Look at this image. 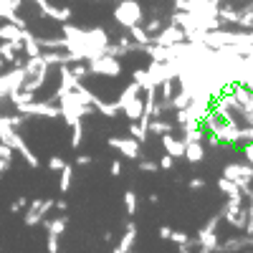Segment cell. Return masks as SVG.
Wrapping results in <instances>:
<instances>
[{
  "label": "cell",
  "mask_w": 253,
  "mask_h": 253,
  "mask_svg": "<svg viewBox=\"0 0 253 253\" xmlns=\"http://www.w3.org/2000/svg\"><path fill=\"white\" fill-rule=\"evenodd\" d=\"M61 99V119L66 122L69 126L71 124H76V122H81L84 117H89V114H94L96 109H94V104H86V101H81V96L71 89V91H66V94H61L58 96Z\"/></svg>",
  "instance_id": "obj_1"
},
{
  "label": "cell",
  "mask_w": 253,
  "mask_h": 253,
  "mask_svg": "<svg viewBox=\"0 0 253 253\" xmlns=\"http://www.w3.org/2000/svg\"><path fill=\"white\" fill-rule=\"evenodd\" d=\"M0 142H5V144H10L15 152H20V157H23L26 162H28V167H41V160L31 152V147L26 144V139L20 137L18 132H15V126L8 122V117H0Z\"/></svg>",
  "instance_id": "obj_2"
},
{
  "label": "cell",
  "mask_w": 253,
  "mask_h": 253,
  "mask_svg": "<svg viewBox=\"0 0 253 253\" xmlns=\"http://www.w3.org/2000/svg\"><path fill=\"white\" fill-rule=\"evenodd\" d=\"M114 20L122 28H132V26L144 20V10L137 0H119L117 8H114Z\"/></svg>",
  "instance_id": "obj_3"
},
{
  "label": "cell",
  "mask_w": 253,
  "mask_h": 253,
  "mask_svg": "<svg viewBox=\"0 0 253 253\" xmlns=\"http://www.w3.org/2000/svg\"><path fill=\"white\" fill-rule=\"evenodd\" d=\"M86 63H89V74H96V76H112L114 79L122 74V61L117 56H109V53H101Z\"/></svg>",
  "instance_id": "obj_4"
},
{
  "label": "cell",
  "mask_w": 253,
  "mask_h": 253,
  "mask_svg": "<svg viewBox=\"0 0 253 253\" xmlns=\"http://www.w3.org/2000/svg\"><path fill=\"white\" fill-rule=\"evenodd\" d=\"M223 218H220V213L218 215H213L208 223H205V228H200V233H198V248L203 251V253H215L218 251V223H220Z\"/></svg>",
  "instance_id": "obj_5"
},
{
  "label": "cell",
  "mask_w": 253,
  "mask_h": 253,
  "mask_svg": "<svg viewBox=\"0 0 253 253\" xmlns=\"http://www.w3.org/2000/svg\"><path fill=\"white\" fill-rule=\"evenodd\" d=\"M223 177L233 180L241 187L243 185H251L253 182V165H248V162H228L223 167Z\"/></svg>",
  "instance_id": "obj_6"
},
{
  "label": "cell",
  "mask_w": 253,
  "mask_h": 253,
  "mask_svg": "<svg viewBox=\"0 0 253 253\" xmlns=\"http://www.w3.org/2000/svg\"><path fill=\"white\" fill-rule=\"evenodd\" d=\"M23 117H48V119H58L61 117V109L56 107L53 101H28V104H23V107L18 109Z\"/></svg>",
  "instance_id": "obj_7"
},
{
  "label": "cell",
  "mask_w": 253,
  "mask_h": 253,
  "mask_svg": "<svg viewBox=\"0 0 253 253\" xmlns=\"http://www.w3.org/2000/svg\"><path fill=\"white\" fill-rule=\"evenodd\" d=\"M53 208V200H28V208H26V215H23V225L33 228L38 225L41 220H43L48 215V210Z\"/></svg>",
  "instance_id": "obj_8"
},
{
  "label": "cell",
  "mask_w": 253,
  "mask_h": 253,
  "mask_svg": "<svg viewBox=\"0 0 253 253\" xmlns=\"http://www.w3.org/2000/svg\"><path fill=\"white\" fill-rule=\"evenodd\" d=\"M107 144L112 150H117L122 157H129V160H137L139 157V142L129 134V137H109Z\"/></svg>",
  "instance_id": "obj_9"
},
{
  "label": "cell",
  "mask_w": 253,
  "mask_h": 253,
  "mask_svg": "<svg viewBox=\"0 0 253 253\" xmlns=\"http://www.w3.org/2000/svg\"><path fill=\"white\" fill-rule=\"evenodd\" d=\"M185 38H187V36H185V31L170 23V26L160 28V31L152 36L150 43H157V46H175V43H180V41H185Z\"/></svg>",
  "instance_id": "obj_10"
},
{
  "label": "cell",
  "mask_w": 253,
  "mask_h": 253,
  "mask_svg": "<svg viewBox=\"0 0 253 253\" xmlns=\"http://www.w3.org/2000/svg\"><path fill=\"white\" fill-rule=\"evenodd\" d=\"M33 3L41 8V13H43L46 18L51 20H58V23H66V20H71V8H56L51 0H33Z\"/></svg>",
  "instance_id": "obj_11"
},
{
  "label": "cell",
  "mask_w": 253,
  "mask_h": 253,
  "mask_svg": "<svg viewBox=\"0 0 253 253\" xmlns=\"http://www.w3.org/2000/svg\"><path fill=\"white\" fill-rule=\"evenodd\" d=\"M134 243H137V223H126L124 225V236L114 246V253H129L134 248Z\"/></svg>",
  "instance_id": "obj_12"
},
{
  "label": "cell",
  "mask_w": 253,
  "mask_h": 253,
  "mask_svg": "<svg viewBox=\"0 0 253 253\" xmlns=\"http://www.w3.org/2000/svg\"><path fill=\"white\" fill-rule=\"evenodd\" d=\"M160 139H162V147H165V152H167V155H172L175 160H180V157L185 155V139H177V137H175L172 132L162 134Z\"/></svg>",
  "instance_id": "obj_13"
},
{
  "label": "cell",
  "mask_w": 253,
  "mask_h": 253,
  "mask_svg": "<svg viewBox=\"0 0 253 253\" xmlns=\"http://www.w3.org/2000/svg\"><path fill=\"white\" fill-rule=\"evenodd\" d=\"M218 190L223 195H228V203H243V193H241V185H236L233 180H228V177H220L218 180Z\"/></svg>",
  "instance_id": "obj_14"
},
{
  "label": "cell",
  "mask_w": 253,
  "mask_h": 253,
  "mask_svg": "<svg viewBox=\"0 0 253 253\" xmlns=\"http://www.w3.org/2000/svg\"><path fill=\"white\" fill-rule=\"evenodd\" d=\"M142 112H144V96H142V94L132 96V99L122 107V114L129 119V122H137V119L142 117Z\"/></svg>",
  "instance_id": "obj_15"
},
{
  "label": "cell",
  "mask_w": 253,
  "mask_h": 253,
  "mask_svg": "<svg viewBox=\"0 0 253 253\" xmlns=\"http://www.w3.org/2000/svg\"><path fill=\"white\" fill-rule=\"evenodd\" d=\"M190 165H200L205 160V144L203 142H185V155H182Z\"/></svg>",
  "instance_id": "obj_16"
},
{
  "label": "cell",
  "mask_w": 253,
  "mask_h": 253,
  "mask_svg": "<svg viewBox=\"0 0 253 253\" xmlns=\"http://www.w3.org/2000/svg\"><path fill=\"white\" fill-rule=\"evenodd\" d=\"M23 33H26V28H18L15 23H10V20H5L3 26H0V41H23Z\"/></svg>",
  "instance_id": "obj_17"
},
{
  "label": "cell",
  "mask_w": 253,
  "mask_h": 253,
  "mask_svg": "<svg viewBox=\"0 0 253 253\" xmlns=\"http://www.w3.org/2000/svg\"><path fill=\"white\" fill-rule=\"evenodd\" d=\"M147 132L155 134V137H162V134H167V132H175V124L165 122L162 117H152L150 124H147Z\"/></svg>",
  "instance_id": "obj_18"
},
{
  "label": "cell",
  "mask_w": 253,
  "mask_h": 253,
  "mask_svg": "<svg viewBox=\"0 0 253 253\" xmlns=\"http://www.w3.org/2000/svg\"><path fill=\"white\" fill-rule=\"evenodd\" d=\"M41 223H43V228L48 230V233H53V236H63V233H66V225H69V218L66 215H61V218H53V220H41Z\"/></svg>",
  "instance_id": "obj_19"
},
{
  "label": "cell",
  "mask_w": 253,
  "mask_h": 253,
  "mask_svg": "<svg viewBox=\"0 0 253 253\" xmlns=\"http://www.w3.org/2000/svg\"><path fill=\"white\" fill-rule=\"evenodd\" d=\"M8 99L13 101V107H15V112L23 107V104H28V101H33L36 99V94L33 91H26V89H13L10 94H8Z\"/></svg>",
  "instance_id": "obj_20"
},
{
  "label": "cell",
  "mask_w": 253,
  "mask_h": 253,
  "mask_svg": "<svg viewBox=\"0 0 253 253\" xmlns=\"http://www.w3.org/2000/svg\"><path fill=\"white\" fill-rule=\"evenodd\" d=\"M137 94H142V89H139V84H137V81H132V84H126V86L122 89V94H119V99L114 101L117 107H119V112H122V107H124V104L129 101L132 96H137Z\"/></svg>",
  "instance_id": "obj_21"
},
{
  "label": "cell",
  "mask_w": 253,
  "mask_h": 253,
  "mask_svg": "<svg viewBox=\"0 0 253 253\" xmlns=\"http://www.w3.org/2000/svg\"><path fill=\"white\" fill-rule=\"evenodd\" d=\"M126 31H129V38L134 41L137 46H147V43L152 41V36L144 31V26H142V23H137V26H132V28H126Z\"/></svg>",
  "instance_id": "obj_22"
},
{
  "label": "cell",
  "mask_w": 253,
  "mask_h": 253,
  "mask_svg": "<svg viewBox=\"0 0 253 253\" xmlns=\"http://www.w3.org/2000/svg\"><path fill=\"white\" fill-rule=\"evenodd\" d=\"M23 53H26V56H38V53H41L38 36H33L28 28H26V33H23Z\"/></svg>",
  "instance_id": "obj_23"
},
{
  "label": "cell",
  "mask_w": 253,
  "mask_h": 253,
  "mask_svg": "<svg viewBox=\"0 0 253 253\" xmlns=\"http://www.w3.org/2000/svg\"><path fill=\"white\" fill-rule=\"evenodd\" d=\"M71 182H74V165H63V170H61V180H58V190L61 193H69L71 190Z\"/></svg>",
  "instance_id": "obj_24"
},
{
  "label": "cell",
  "mask_w": 253,
  "mask_h": 253,
  "mask_svg": "<svg viewBox=\"0 0 253 253\" xmlns=\"http://www.w3.org/2000/svg\"><path fill=\"white\" fill-rule=\"evenodd\" d=\"M94 109H96L99 114H104L107 119H114V117L119 114V107H117L114 101L109 104V101H101V99H96V101H94Z\"/></svg>",
  "instance_id": "obj_25"
},
{
  "label": "cell",
  "mask_w": 253,
  "mask_h": 253,
  "mask_svg": "<svg viewBox=\"0 0 253 253\" xmlns=\"http://www.w3.org/2000/svg\"><path fill=\"white\" fill-rule=\"evenodd\" d=\"M132 79L139 84V89L144 91V89H152V86H157V84L152 81V76H150V71H147V69H137L134 74H132Z\"/></svg>",
  "instance_id": "obj_26"
},
{
  "label": "cell",
  "mask_w": 253,
  "mask_h": 253,
  "mask_svg": "<svg viewBox=\"0 0 253 253\" xmlns=\"http://www.w3.org/2000/svg\"><path fill=\"white\" fill-rule=\"evenodd\" d=\"M190 101H193V96H190V91H185V89H182L180 94H172V99H170V107H172V109H185Z\"/></svg>",
  "instance_id": "obj_27"
},
{
  "label": "cell",
  "mask_w": 253,
  "mask_h": 253,
  "mask_svg": "<svg viewBox=\"0 0 253 253\" xmlns=\"http://www.w3.org/2000/svg\"><path fill=\"white\" fill-rule=\"evenodd\" d=\"M137 193H134V190H126V193H124V210H126V215H134L137 213Z\"/></svg>",
  "instance_id": "obj_28"
},
{
  "label": "cell",
  "mask_w": 253,
  "mask_h": 253,
  "mask_svg": "<svg viewBox=\"0 0 253 253\" xmlns=\"http://www.w3.org/2000/svg\"><path fill=\"white\" fill-rule=\"evenodd\" d=\"M129 134H132L139 144H144V142H147V137H150V132H147L139 122H132V124H129Z\"/></svg>",
  "instance_id": "obj_29"
},
{
  "label": "cell",
  "mask_w": 253,
  "mask_h": 253,
  "mask_svg": "<svg viewBox=\"0 0 253 253\" xmlns=\"http://www.w3.org/2000/svg\"><path fill=\"white\" fill-rule=\"evenodd\" d=\"M81 142H84V126H81V122H76V124H71V147L79 150Z\"/></svg>",
  "instance_id": "obj_30"
},
{
  "label": "cell",
  "mask_w": 253,
  "mask_h": 253,
  "mask_svg": "<svg viewBox=\"0 0 253 253\" xmlns=\"http://www.w3.org/2000/svg\"><path fill=\"white\" fill-rule=\"evenodd\" d=\"M71 69V74L81 81L84 76H89V63H81V61H74V66H69Z\"/></svg>",
  "instance_id": "obj_31"
},
{
  "label": "cell",
  "mask_w": 253,
  "mask_h": 253,
  "mask_svg": "<svg viewBox=\"0 0 253 253\" xmlns=\"http://www.w3.org/2000/svg\"><path fill=\"white\" fill-rule=\"evenodd\" d=\"M160 28H162V20H160L157 15H155V18H150V20H144V31L150 33V36H155Z\"/></svg>",
  "instance_id": "obj_32"
},
{
  "label": "cell",
  "mask_w": 253,
  "mask_h": 253,
  "mask_svg": "<svg viewBox=\"0 0 253 253\" xmlns=\"http://www.w3.org/2000/svg\"><path fill=\"white\" fill-rule=\"evenodd\" d=\"M139 170H142V172H157L160 165H157L155 160H139Z\"/></svg>",
  "instance_id": "obj_33"
},
{
  "label": "cell",
  "mask_w": 253,
  "mask_h": 253,
  "mask_svg": "<svg viewBox=\"0 0 253 253\" xmlns=\"http://www.w3.org/2000/svg\"><path fill=\"white\" fill-rule=\"evenodd\" d=\"M26 208H28V200H26L23 195H20L18 200H13V203H10V213H23Z\"/></svg>",
  "instance_id": "obj_34"
},
{
  "label": "cell",
  "mask_w": 253,
  "mask_h": 253,
  "mask_svg": "<svg viewBox=\"0 0 253 253\" xmlns=\"http://www.w3.org/2000/svg\"><path fill=\"white\" fill-rule=\"evenodd\" d=\"M157 165H160V170H172V167H175V157L165 152V155H162V160H160Z\"/></svg>",
  "instance_id": "obj_35"
},
{
  "label": "cell",
  "mask_w": 253,
  "mask_h": 253,
  "mask_svg": "<svg viewBox=\"0 0 253 253\" xmlns=\"http://www.w3.org/2000/svg\"><path fill=\"white\" fill-rule=\"evenodd\" d=\"M13 155H15L13 147L5 144V142H0V160H13Z\"/></svg>",
  "instance_id": "obj_36"
},
{
  "label": "cell",
  "mask_w": 253,
  "mask_h": 253,
  "mask_svg": "<svg viewBox=\"0 0 253 253\" xmlns=\"http://www.w3.org/2000/svg\"><path fill=\"white\" fill-rule=\"evenodd\" d=\"M170 241L177 243V246H182V243L190 241V236H187V233H180V230H172V233H170Z\"/></svg>",
  "instance_id": "obj_37"
},
{
  "label": "cell",
  "mask_w": 253,
  "mask_h": 253,
  "mask_svg": "<svg viewBox=\"0 0 253 253\" xmlns=\"http://www.w3.org/2000/svg\"><path fill=\"white\" fill-rule=\"evenodd\" d=\"M63 165H66V162H63L61 157H51V160H48V170H51V172H61Z\"/></svg>",
  "instance_id": "obj_38"
},
{
  "label": "cell",
  "mask_w": 253,
  "mask_h": 253,
  "mask_svg": "<svg viewBox=\"0 0 253 253\" xmlns=\"http://www.w3.org/2000/svg\"><path fill=\"white\" fill-rule=\"evenodd\" d=\"M46 248L51 251V253H58V236H53V233H48V241H46Z\"/></svg>",
  "instance_id": "obj_39"
},
{
  "label": "cell",
  "mask_w": 253,
  "mask_h": 253,
  "mask_svg": "<svg viewBox=\"0 0 253 253\" xmlns=\"http://www.w3.org/2000/svg\"><path fill=\"white\" fill-rule=\"evenodd\" d=\"M243 160H246L248 165H253V142H246V144H243Z\"/></svg>",
  "instance_id": "obj_40"
},
{
  "label": "cell",
  "mask_w": 253,
  "mask_h": 253,
  "mask_svg": "<svg viewBox=\"0 0 253 253\" xmlns=\"http://www.w3.org/2000/svg\"><path fill=\"white\" fill-rule=\"evenodd\" d=\"M109 172H112L114 177H119V175L124 172V165H122V160H114V162L109 165Z\"/></svg>",
  "instance_id": "obj_41"
},
{
  "label": "cell",
  "mask_w": 253,
  "mask_h": 253,
  "mask_svg": "<svg viewBox=\"0 0 253 253\" xmlns=\"http://www.w3.org/2000/svg\"><path fill=\"white\" fill-rule=\"evenodd\" d=\"M175 10H190L193 13V0H175Z\"/></svg>",
  "instance_id": "obj_42"
},
{
  "label": "cell",
  "mask_w": 253,
  "mask_h": 253,
  "mask_svg": "<svg viewBox=\"0 0 253 253\" xmlns=\"http://www.w3.org/2000/svg\"><path fill=\"white\" fill-rule=\"evenodd\" d=\"M187 187L190 190H205V180L203 177H193V180L187 182Z\"/></svg>",
  "instance_id": "obj_43"
},
{
  "label": "cell",
  "mask_w": 253,
  "mask_h": 253,
  "mask_svg": "<svg viewBox=\"0 0 253 253\" xmlns=\"http://www.w3.org/2000/svg\"><path fill=\"white\" fill-rule=\"evenodd\" d=\"M170 233H172V228H170V225H162V228L157 230V236H160L162 241H170Z\"/></svg>",
  "instance_id": "obj_44"
},
{
  "label": "cell",
  "mask_w": 253,
  "mask_h": 253,
  "mask_svg": "<svg viewBox=\"0 0 253 253\" xmlns=\"http://www.w3.org/2000/svg\"><path fill=\"white\" fill-rule=\"evenodd\" d=\"M86 165H91V157L89 155H79L76 157V167H86Z\"/></svg>",
  "instance_id": "obj_45"
},
{
  "label": "cell",
  "mask_w": 253,
  "mask_h": 253,
  "mask_svg": "<svg viewBox=\"0 0 253 253\" xmlns=\"http://www.w3.org/2000/svg\"><path fill=\"white\" fill-rule=\"evenodd\" d=\"M10 165H13V160H0V177L10 170Z\"/></svg>",
  "instance_id": "obj_46"
},
{
  "label": "cell",
  "mask_w": 253,
  "mask_h": 253,
  "mask_svg": "<svg viewBox=\"0 0 253 253\" xmlns=\"http://www.w3.org/2000/svg\"><path fill=\"white\" fill-rule=\"evenodd\" d=\"M53 208L58 210V213H66V208H69V203H66V200H53Z\"/></svg>",
  "instance_id": "obj_47"
},
{
  "label": "cell",
  "mask_w": 253,
  "mask_h": 253,
  "mask_svg": "<svg viewBox=\"0 0 253 253\" xmlns=\"http://www.w3.org/2000/svg\"><path fill=\"white\" fill-rule=\"evenodd\" d=\"M5 3H10L13 10H20V8H23V0H5Z\"/></svg>",
  "instance_id": "obj_48"
},
{
  "label": "cell",
  "mask_w": 253,
  "mask_h": 253,
  "mask_svg": "<svg viewBox=\"0 0 253 253\" xmlns=\"http://www.w3.org/2000/svg\"><path fill=\"white\" fill-rule=\"evenodd\" d=\"M243 230H246L248 236H253V218H248V223H246V228H243Z\"/></svg>",
  "instance_id": "obj_49"
},
{
  "label": "cell",
  "mask_w": 253,
  "mask_h": 253,
  "mask_svg": "<svg viewBox=\"0 0 253 253\" xmlns=\"http://www.w3.org/2000/svg\"><path fill=\"white\" fill-rule=\"evenodd\" d=\"M150 203H152V205H157V203H160V195H157V193H152V195H150Z\"/></svg>",
  "instance_id": "obj_50"
},
{
  "label": "cell",
  "mask_w": 253,
  "mask_h": 253,
  "mask_svg": "<svg viewBox=\"0 0 253 253\" xmlns=\"http://www.w3.org/2000/svg\"><path fill=\"white\" fill-rule=\"evenodd\" d=\"M3 69H5V61H3V58H0V71H3Z\"/></svg>",
  "instance_id": "obj_51"
},
{
  "label": "cell",
  "mask_w": 253,
  "mask_h": 253,
  "mask_svg": "<svg viewBox=\"0 0 253 253\" xmlns=\"http://www.w3.org/2000/svg\"><path fill=\"white\" fill-rule=\"evenodd\" d=\"M101 3H104V0H101Z\"/></svg>",
  "instance_id": "obj_52"
}]
</instances>
